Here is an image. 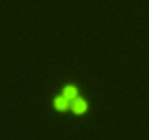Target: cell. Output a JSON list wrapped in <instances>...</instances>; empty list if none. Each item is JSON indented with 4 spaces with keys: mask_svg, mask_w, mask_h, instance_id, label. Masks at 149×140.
Wrapping results in <instances>:
<instances>
[{
    "mask_svg": "<svg viewBox=\"0 0 149 140\" xmlns=\"http://www.w3.org/2000/svg\"><path fill=\"white\" fill-rule=\"evenodd\" d=\"M56 108L57 110H66V108H72L74 112H78V114H82L86 111V102L79 98L78 92L74 88L69 86L54 102Z\"/></svg>",
    "mask_w": 149,
    "mask_h": 140,
    "instance_id": "6da1fadb",
    "label": "cell"
}]
</instances>
